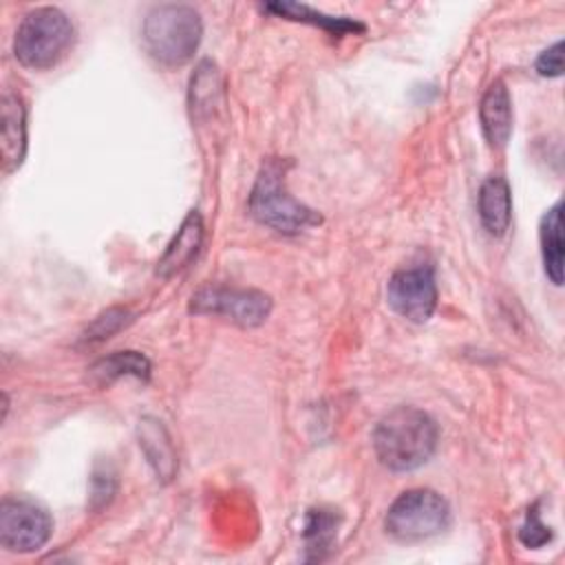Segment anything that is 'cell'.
Instances as JSON below:
<instances>
[{
	"instance_id": "obj_16",
	"label": "cell",
	"mask_w": 565,
	"mask_h": 565,
	"mask_svg": "<svg viewBox=\"0 0 565 565\" xmlns=\"http://www.w3.org/2000/svg\"><path fill=\"white\" fill-rule=\"evenodd\" d=\"M221 97V77L216 66L205 60L196 66V73L192 75L190 82V108L192 115L201 117L203 113H212Z\"/></svg>"
},
{
	"instance_id": "obj_8",
	"label": "cell",
	"mask_w": 565,
	"mask_h": 565,
	"mask_svg": "<svg viewBox=\"0 0 565 565\" xmlns=\"http://www.w3.org/2000/svg\"><path fill=\"white\" fill-rule=\"evenodd\" d=\"M386 300L397 316L411 322H426L437 307L433 269L411 267L395 271L386 285Z\"/></svg>"
},
{
	"instance_id": "obj_11",
	"label": "cell",
	"mask_w": 565,
	"mask_h": 565,
	"mask_svg": "<svg viewBox=\"0 0 565 565\" xmlns=\"http://www.w3.org/2000/svg\"><path fill=\"white\" fill-rule=\"evenodd\" d=\"M203 243V218L196 210H192L181 227L177 230L174 238L170 241V245L166 247L163 256L157 263V274L161 278H170L174 274H179L181 269H185L190 265V260L196 256V252L201 249Z\"/></svg>"
},
{
	"instance_id": "obj_1",
	"label": "cell",
	"mask_w": 565,
	"mask_h": 565,
	"mask_svg": "<svg viewBox=\"0 0 565 565\" xmlns=\"http://www.w3.org/2000/svg\"><path fill=\"white\" fill-rule=\"evenodd\" d=\"M437 439L435 419L415 406L388 411L373 430L375 455L393 472H408L424 466L435 455Z\"/></svg>"
},
{
	"instance_id": "obj_4",
	"label": "cell",
	"mask_w": 565,
	"mask_h": 565,
	"mask_svg": "<svg viewBox=\"0 0 565 565\" xmlns=\"http://www.w3.org/2000/svg\"><path fill=\"white\" fill-rule=\"evenodd\" d=\"M282 177L285 174L280 161L269 159L263 163L249 194L252 216L282 234H296L309 225L320 223V216L311 207L302 205L289 194Z\"/></svg>"
},
{
	"instance_id": "obj_22",
	"label": "cell",
	"mask_w": 565,
	"mask_h": 565,
	"mask_svg": "<svg viewBox=\"0 0 565 565\" xmlns=\"http://www.w3.org/2000/svg\"><path fill=\"white\" fill-rule=\"evenodd\" d=\"M113 492H115V479H113V475L95 472V477H93V499L97 501V505L108 503V499L113 497Z\"/></svg>"
},
{
	"instance_id": "obj_15",
	"label": "cell",
	"mask_w": 565,
	"mask_h": 565,
	"mask_svg": "<svg viewBox=\"0 0 565 565\" xmlns=\"http://www.w3.org/2000/svg\"><path fill=\"white\" fill-rule=\"evenodd\" d=\"M265 11L276 13L278 18H287V20H296V22H307L313 26H320L333 35H347V33H360L364 31L362 22L349 20V18H340V15H327L322 11H316L307 4H298V2H271L265 4Z\"/></svg>"
},
{
	"instance_id": "obj_5",
	"label": "cell",
	"mask_w": 565,
	"mask_h": 565,
	"mask_svg": "<svg viewBox=\"0 0 565 565\" xmlns=\"http://www.w3.org/2000/svg\"><path fill=\"white\" fill-rule=\"evenodd\" d=\"M450 523L448 501L428 488L402 492L388 508L384 527L399 541H422L444 532Z\"/></svg>"
},
{
	"instance_id": "obj_12",
	"label": "cell",
	"mask_w": 565,
	"mask_h": 565,
	"mask_svg": "<svg viewBox=\"0 0 565 565\" xmlns=\"http://www.w3.org/2000/svg\"><path fill=\"white\" fill-rule=\"evenodd\" d=\"M512 196L503 177H490L479 190V218L492 236H503L510 227Z\"/></svg>"
},
{
	"instance_id": "obj_9",
	"label": "cell",
	"mask_w": 565,
	"mask_h": 565,
	"mask_svg": "<svg viewBox=\"0 0 565 565\" xmlns=\"http://www.w3.org/2000/svg\"><path fill=\"white\" fill-rule=\"evenodd\" d=\"M479 121L486 141L492 148H503L512 135V102L501 79L492 82L479 104Z\"/></svg>"
},
{
	"instance_id": "obj_14",
	"label": "cell",
	"mask_w": 565,
	"mask_h": 565,
	"mask_svg": "<svg viewBox=\"0 0 565 565\" xmlns=\"http://www.w3.org/2000/svg\"><path fill=\"white\" fill-rule=\"evenodd\" d=\"M541 256L545 274L554 285H563V203L556 201L539 225Z\"/></svg>"
},
{
	"instance_id": "obj_3",
	"label": "cell",
	"mask_w": 565,
	"mask_h": 565,
	"mask_svg": "<svg viewBox=\"0 0 565 565\" xmlns=\"http://www.w3.org/2000/svg\"><path fill=\"white\" fill-rule=\"evenodd\" d=\"M75 40V29L68 15L55 7H38L29 11L13 38L18 62L33 71L55 66Z\"/></svg>"
},
{
	"instance_id": "obj_19",
	"label": "cell",
	"mask_w": 565,
	"mask_h": 565,
	"mask_svg": "<svg viewBox=\"0 0 565 565\" xmlns=\"http://www.w3.org/2000/svg\"><path fill=\"white\" fill-rule=\"evenodd\" d=\"M130 322V313L126 309H108L102 316L95 318V322L86 329V340H106L110 338L115 331H119L121 327H126Z\"/></svg>"
},
{
	"instance_id": "obj_18",
	"label": "cell",
	"mask_w": 565,
	"mask_h": 565,
	"mask_svg": "<svg viewBox=\"0 0 565 565\" xmlns=\"http://www.w3.org/2000/svg\"><path fill=\"white\" fill-rule=\"evenodd\" d=\"M335 532H338V514H333V510H324V508L309 510L305 521V541H307V550L313 552L311 558H322L324 552L331 550L329 545L333 543Z\"/></svg>"
},
{
	"instance_id": "obj_13",
	"label": "cell",
	"mask_w": 565,
	"mask_h": 565,
	"mask_svg": "<svg viewBox=\"0 0 565 565\" xmlns=\"http://www.w3.org/2000/svg\"><path fill=\"white\" fill-rule=\"evenodd\" d=\"M139 446L143 448L148 463L161 481H170L177 472V455L168 430L159 419L143 417L139 422Z\"/></svg>"
},
{
	"instance_id": "obj_21",
	"label": "cell",
	"mask_w": 565,
	"mask_h": 565,
	"mask_svg": "<svg viewBox=\"0 0 565 565\" xmlns=\"http://www.w3.org/2000/svg\"><path fill=\"white\" fill-rule=\"evenodd\" d=\"M536 71L543 77H558L563 73V40L545 49L536 60Z\"/></svg>"
},
{
	"instance_id": "obj_7",
	"label": "cell",
	"mask_w": 565,
	"mask_h": 565,
	"mask_svg": "<svg viewBox=\"0 0 565 565\" xmlns=\"http://www.w3.org/2000/svg\"><path fill=\"white\" fill-rule=\"evenodd\" d=\"M53 530L49 512L31 501L4 497L0 503V543L11 552H33L42 547Z\"/></svg>"
},
{
	"instance_id": "obj_2",
	"label": "cell",
	"mask_w": 565,
	"mask_h": 565,
	"mask_svg": "<svg viewBox=\"0 0 565 565\" xmlns=\"http://www.w3.org/2000/svg\"><path fill=\"white\" fill-rule=\"evenodd\" d=\"M203 22L196 9L188 4H157L141 26V42L148 55L168 68L185 64L199 49Z\"/></svg>"
},
{
	"instance_id": "obj_20",
	"label": "cell",
	"mask_w": 565,
	"mask_h": 565,
	"mask_svg": "<svg viewBox=\"0 0 565 565\" xmlns=\"http://www.w3.org/2000/svg\"><path fill=\"white\" fill-rule=\"evenodd\" d=\"M519 539L525 547H532V550H539V547H543L545 543L552 541V530L541 521L536 503L527 510L525 523L519 530Z\"/></svg>"
},
{
	"instance_id": "obj_17",
	"label": "cell",
	"mask_w": 565,
	"mask_h": 565,
	"mask_svg": "<svg viewBox=\"0 0 565 565\" xmlns=\"http://www.w3.org/2000/svg\"><path fill=\"white\" fill-rule=\"evenodd\" d=\"M93 375L102 382H110L121 375H135L139 380L150 377V362L139 351H117L108 358H102L93 369Z\"/></svg>"
},
{
	"instance_id": "obj_10",
	"label": "cell",
	"mask_w": 565,
	"mask_h": 565,
	"mask_svg": "<svg viewBox=\"0 0 565 565\" xmlns=\"http://www.w3.org/2000/svg\"><path fill=\"white\" fill-rule=\"evenodd\" d=\"M0 154L4 170H13L22 163L26 152V113L18 95L4 93L0 102Z\"/></svg>"
},
{
	"instance_id": "obj_6",
	"label": "cell",
	"mask_w": 565,
	"mask_h": 565,
	"mask_svg": "<svg viewBox=\"0 0 565 565\" xmlns=\"http://www.w3.org/2000/svg\"><path fill=\"white\" fill-rule=\"evenodd\" d=\"M190 311L223 316L241 327H258L271 311V298L258 289L205 285L190 298Z\"/></svg>"
}]
</instances>
